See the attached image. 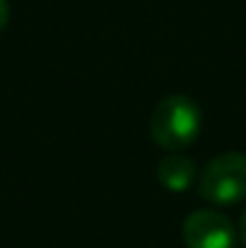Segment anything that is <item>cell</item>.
<instances>
[{"label":"cell","instance_id":"cell-1","mask_svg":"<svg viewBox=\"0 0 246 248\" xmlns=\"http://www.w3.org/2000/svg\"><path fill=\"white\" fill-rule=\"evenodd\" d=\"M203 128L200 106L186 94H171L152 108L150 116V135L152 140L169 150L179 152L196 142Z\"/></svg>","mask_w":246,"mask_h":248},{"label":"cell","instance_id":"cell-2","mask_svg":"<svg viewBox=\"0 0 246 248\" xmlns=\"http://www.w3.org/2000/svg\"><path fill=\"white\" fill-rule=\"evenodd\" d=\"M198 193L213 205H237L246 198V155L225 152L210 159L198 178Z\"/></svg>","mask_w":246,"mask_h":248},{"label":"cell","instance_id":"cell-3","mask_svg":"<svg viewBox=\"0 0 246 248\" xmlns=\"http://www.w3.org/2000/svg\"><path fill=\"white\" fill-rule=\"evenodd\" d=\"M183 244L188 248H234L237 229L217 210H196L183 222Z\"/></svg>","mask_w":246,"mask_h":248},{"label":"cell","instance_id":"cell-4","mask_svg":"<svg viewBox=\"0 0 246 248\" xmlns=\"http://www.w3.org/2000/svg\"><path fill=\"white\" fill-rule=\"evenodd\" d=\"M157 181L171 193H183L196 181V162L181 152H169L157 164Z\"/></svg>","mask_w":246,"mask_h":248},{"label":"cell","instance_id":"cell-5","mask_svg":"<svg viewBox=\"0 0 246 248\" xmlns=\"http://www.w3.org/2000/svg\"><path fill=\"white\" fill-rule=\"evenodd\" d=\"M7 19H10V5L7 0H0V31L7 27Z\"/></svg>","mask_w":246,"mask_h":248},{"label":"cell","instance_id":"cell-6","mask_svg":"<svg viewBox=\"0 0 246 248\" xmlns=\"http://www.w3.org/2000/svg\"><path fill=\"white\" fill-rule=\"evenodd\" d=\"M239 236H242V244L246 246V207L242 212V222H239Z\"/></svg>","mask_w":246,"mask_h":248}]
</instances>
